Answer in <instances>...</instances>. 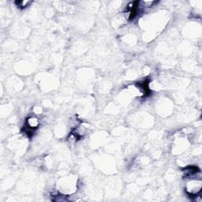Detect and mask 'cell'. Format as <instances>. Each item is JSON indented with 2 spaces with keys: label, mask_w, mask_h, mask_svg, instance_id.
I'll list each match as a JSON object with an SVG mask.
<instances>
[{
  "label": "cell",
  "mask_w": 202,
  "mask_h": 202,
  "mask_svg": "<svg viewBox=\"0 0 202 202\" xmlns=\"http://www.w3.org/2000/svg\"><path fill=\"white\" fill-rule=\"evenodd\" d=\"M30 3H31V2H29V1H19V2H16L17 7H20V8H25V7H28L29 4Z\"/></svg>",
  "instance_id": "cell-2"
},
{
  "label": "cell",
  "mask_w": 202,
  "mask_h": 202,
  "mask_svg": "<svg viewBox=\"0 0 202 202\" xmlns=\"http://www.w3.org/2000/svg\"><path fill=\"white\" fill-rule=\"evenodd\" d=\"M201 188V182L199 181H192L188 183L186 187V190L190 195H196L197 193L200 191Z\"/></svg>",
  "instance_id": "cell-1"
}]
</instances>
